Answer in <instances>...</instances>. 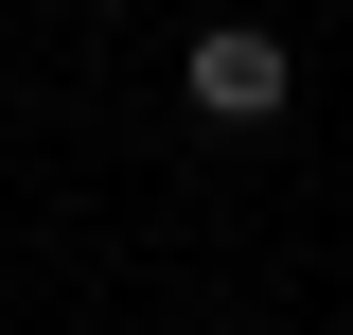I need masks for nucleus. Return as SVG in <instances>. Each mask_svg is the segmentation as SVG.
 <instances>
[{"label":"nucleus","mask_w":353,"mask_h":335,"mask_svg":"<svg viewBox=\"0 0 353 335\" xmlns=\"http://www.w3.org/2000/svg\"><path fill=\"white\" fill-rule=\"evenodd\" d=\"M176 88H194L212 124H283V88H301V53L265 36V18H212V36L176 53Z\"/></svg>","instance_id":"nucleus-1"}]
</instances>
